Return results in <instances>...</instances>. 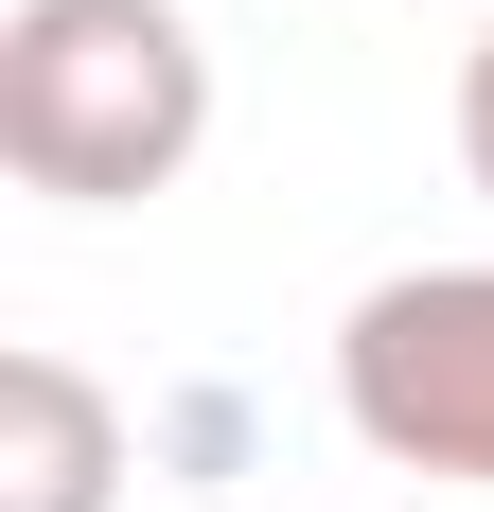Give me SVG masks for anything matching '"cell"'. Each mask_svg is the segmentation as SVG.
Segmentation results:
<instances>
[{
	"label": "cell",
	"mask_w": 494,
	"mask_h": 512,
	"mask_svg": "<svg viewBox=\"0 0 494 512\" xmlns=\"http://www.w3.org/2000/svg\"><path fill=\"white\" fill-rule=\"evenodd\" d=\"M195 142H212V53L177 0H18L0 18V159H18V195L124 212V195H177Z\"/></svg>",
	"instance_id": "cell-1"
},
{
	"label": "cell",
	"mask_w": 494,
	"mask_h": 512,
	"mask_svg": "<svg viewBox=\"0 0 494 512\" xmlns=\"http://www.w3.org/2000/svg\"><path fill=\"white\" fill-rule=\"evenodd\" d=\"M459 177H477V195H494V36L459 53Z\"/></svg>",
	"instance_id": "cell-4"
},
{
	"label": "cell",
	"mask_w": 494,
	"mask_h": 512,
	"mask_svg": "<svg viewBox=\"0 0 494 512\" xmlns=\"http://www.w3.org/2000/svg\"><path fill=\"white\" fill-rule=\"evenodd\" d=\"M336 407L371 460L494 495V265H406L336 318Z\"/></svg>",
	"instance_id": "cell-2"
},
{
	"label": "cell",
	"mask_w": 494,
	"mask_h": 512,
	"mask_svg": "<svg viewBox=\"0 0 494 512\" xmlns=\"http://www.w3.org/2000/svg\"><path fill=\"white\" fill-rule=\"evenodd\" d=\"M124 495V407L71 354H0V512H106Z\"/></svg>",
	"instance_id": "cell-3"
}]
</instances>
